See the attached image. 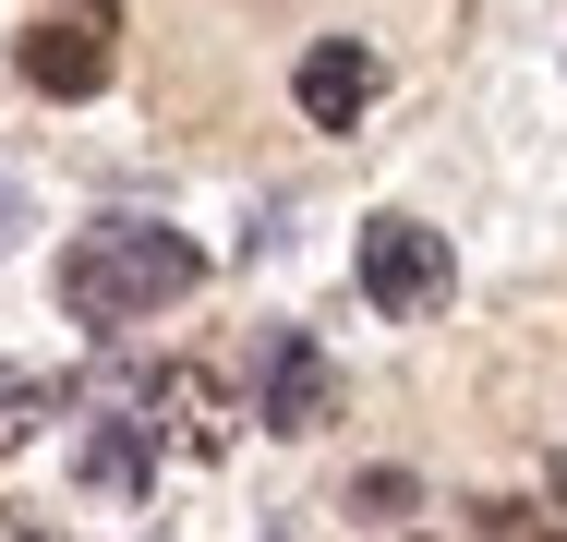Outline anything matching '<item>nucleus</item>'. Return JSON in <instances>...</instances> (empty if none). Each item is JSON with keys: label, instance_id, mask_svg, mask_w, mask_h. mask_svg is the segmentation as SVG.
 I'll use <instances>...</instances> for the list:
<instances>
[{"label": "nucleus", "instance_id": "10", "mask_svg": "<svg viewBox=\"0 0 567 542\" xmlns=\"http://www.w3.org/2000/svg\"><path fill=\"white\" fill-rule=\"evenodd\" d=\"M0 542H61V519H37V507H0Z\"/></svg>", "mask_w": 567, "mask_h": 542}, {"label": "nucleus", "instance_id": "13", "mask_svg": "<svg viewBox=\"0 0 567 542\" xmlns=\"http://www.w3.org/2000/svg\"><path fill=\"white\" fill-rule=\"evenodd\" d=\"M556 494H567V458H556Z\"/></svg>", "mask_w": 567, "mask_h": 542}, {"label": "nucleus", "instance_id": "2", "mask_svg": "<svg viewBox=\"0 0 567 542\" xmlns=\"http://www.w3.org/2000/svg\"><path fill=\"white\" fill-rule=\"evenodd\" d=\"M458 265H447V229H423V217H362V302L386 325H423L447 314Z\"/></svg>", "mask_w": 567, "mask_h": 542}, {"label": "nucleus", "instance_id": "12", "mask_svg": "<svg viewBox=\"0 0 567 542\" xmlns=\"http://www.w3.org/2000/svg\"><path fill=\"white\" fill-rule=\"evenodd\" d=\"M73 12H85V24H110V0H73Z\"/></svg>", "mask_w": 567, "mask_h": 542}, {"label": "nucleus", "instance_id": "7", "mask_svg": "<svg viewBox=\"0 0 567 542\" xmlns=\"http://www.w3.org/2000/svg\"><path fill=\"white\" fill-rule=\"evenodd\" d=\"M73 470H85V494H145V482H157V423H145L133 398L97 410V434H85V458H73Z\"/></svg>", "mask_w": 567, "mask_h": 542}, {"label": "nucleus", "instance_id": "5", "mask_svg": "<svg viewBox=\"0 0 567 542\" xmlns=\"http://www.w3.org/2000/svg\"><path fill=\"white\" fill-rule=\"evenodd\" d=\"M24 85L37 97H97L110 85V24H85V12L73 24H37L24 37Z\"/></svg>", "mask_w": 567, "mask_h": 542}, {"label": "nucleus", "instance_id": "4", "mask_svg": "<svg viewBox=\"0 0 567 542\" xmlns=\"http://www.w3.org/2000/svg\"><path fill=\"white\" fill-rule=\"evenodd\" d=\"M290 97H302L315 133H350V121L374 108V49H362V37H315L302 73H290Z\"/></svg>", "mask_w": 567, "mask_h": 542}, {"label": "nucleus", "instance_id": "3", "mask_svg": "<svg viewBox=\"0 0 567 542\" xmlns=\"http://www.w3.org/2000/svg\"><path fill=\"white\" fill-rule=\"evenodd\" d=\"M254 374H266V398H254L266 434H327V423H339V374H327V350H315L302 325H278Z\"/></svg>", "mask_w": 567, "mask_h": 542}, {"label": "nucleus", "instance_id": "11", "mask_svg": "<svg viewBox=\"0 0 567 542\" xmlns=\"http://www.w3.org/2000/svg\"><path fill=\"white\" fill-rule=\"evenodd\" d=\"M12 229H24V194H12V181H0V241H12Z\"/></svg>", "mask_w": 567, "mask_h": 542}, {"label": "nucleus", "instance_id": "9", "mask_svg": "<svg viewBox=\"0 0 567 542\" xmlns=\"http://www.w3.org/2000/svg\"><path fill=\"white\" fill-rule=\"evenodd\" d=\"M471 519H483V542H567L556 519H532V507H507V494H495V507H471Z\"/></svg>", "mask_w": 567, "mask_h": 542}, {"label": "nucleus", "instance_id": "1", "mask_svg": "<svg viewBox=\"0 0 567 542\" xmlns=\"http://www.w3.org/2000/svg\"><path fill=\"white\" fill-rule=\"evenodd\" d=\"M194 278H206V253H194L182 229L97 217V229L61 253V314L73 325H145V314H169V302H194Z\"/></svg>", "mask_w": 567, "mask_h": 542}, {"label": "nucleus", "instance_id": "8", "mask_svg": "<svg viewBox=\"0 0 567 542\" xmlns=\"http://www.w3.org/2000/svg\"><path fill=\"white\" fill-rule=\"evenodd\" d=\"M73 410V374H37V362H0V458L37 446V434Z\"/></svg>", "mask_w": 567, "mask_h": 542}, {"label": "nucleus", "instance_id": "6", "mask_svg": "<svg viewBox=\"0 0 567 542\" xmlns=\"http://www.w3.org/2000/svg\"><path fill=\"white\" fill-rule=\"evenodd\" d=\"M133 410H145V423H169V446H194V458H218V446H229V410H218V386H206L194 362L145 374V386H133Z\"/></svg>", "mask_w": 567, "mask_h": 542}]
</instances>
